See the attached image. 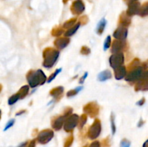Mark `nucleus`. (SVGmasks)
Listing matches in <instances>:
<instances>
[{"instance_id":"obj_1","label":"nucleus","mask_w":148,"mask_h":147,"mask_svg":"<svg viewBox=\"0 0 148 147\" xmlns=\"http://www.w3.org/2000/svg\"><path fill=\"white\" fill-rule=\"evenodd\" d=\"M27 79L30 86L31 87H36L45 83L46 80V76L41 70H37L36 71H33L29 72Z\"/></svg>"},{"instance_id":"obj_2","label":"nucleus","mask_w":148,"mask_h":147,"mask_svg":"<svg viewBox=\"0 0 148 147\" xmlns=\"http://www.w3.org/2000/svg\"><path fill=\"white\" fill-rule=\"evenodd\" d=\"M59 56V52L53 48H46L43 52V66L51 68L54 65Z\"/></svg>"},{"instance_id":"obj_3","label":"nucleus","mask_w":148,"mask_h":147,"mask_svg":"<svg viewBox=\"0 0 148 147\" xmlns=\"http://www.w3.org/2000/svg\"><path fill=\"white\" fill-rule=\"evenodd\" d=\"M124 54L121 53H116L113 55V56H111V58H110V65H111L113 69H115L116 68L121 66L124 63Z\"/></svg>"},{"instance_id":"obj_4","label":"nucleus","mask_w":148,"mask_h":147,"mask_svg":"<svg viewBox=\"0 0 148 147\" xmlns=\"http://www.w3.org/2000/svg\"><path fill=\"white\" fill-rule=\"evenodd\" d=\"M79 121V116L77 115H72L69 117L68 119H66L64 124V130L66 131H71L75 128L78 124Z\"/></svg>"},{"instance_id":"obj_5","label":"nucleus","mask_w":148,"mask_h":147,"mask_svg":"<svg viewBox=\"0 0 148 147\" xmlns=\"http://www.w3.org/2000/svg\"><path fill=\"white\" fill-rule=\"evenodd\" d=\"M101 122L99 120H95L94 122V123L92 124V126L90 128L89 130V138L90 139H95L96 138L98 135L101 133Z\"/></svg>"},{"instance_id":"obj_6","label":"nucleus","mask_w":148,"mask_h":147,"mask_svg":"<svg viewBox=\"0 0 148 147\" xmlns=\"http://www.w3.org/2000/svg\"><path fill=\"white\" fill-rule=\"evenodd\" d=\"M53 136V131L51 130H45V131H41L40 133L38 134V141L40 144H47L49 141L51 140V138Z\"/></svg>"},{"instance_id":"obj_7","label":"nucleus","mask_w":148,"mask_h":147,"mask_svg":"<svg viewBox=\"0 0 148 147\" xmlns=\"http://www.w3.org/2000/svg\"><path fill=\"white\" fill-rule=\"evenodd\" d=\"M143 69L142 67H137L132 71L127 76H125V79L127 81H135L139 79L143 74Z\"/></svg>"},{"instance_id":"obj_8","label":"nucleus","mask_w":148,"mask_h":147,"mask_svg":"<svg viewBox=\"0 0 148 147\" xmlns=\"http://www.w3.org/2000/svg\"><path fill=\"white\" fill-rule=\"evenodd\" d=\"M127 36V29L125 27H118V29L114 33V37L119 40H125Z\"/></svg>"},{"instance_id":"obj_9","label":"nucleus","mask_w":148,"mask_h":147,"mask_svg":"<svg viewBox=\"0 0 148 147\" xmlns=\"http://www.w3.org/2000/svg\"><path fill=\"white\" fill-rule=\"evenodd\" d=\"M98 108L95 104H88L85 108H84V111L88 112L92 117L95 116L98 113Z\"/></svg>"},{"instance_id":"obj_10","label":"nucleus","mask_w":148,"mask_h":147,"mask_svg":"<svg viewBox=\"0 0 148 147\" xmlns=\"http://www.w3.org/2000/svg\"><path fill=\"white\" fill-rule=\"evenodd\" d=\"M114 70H115V77L116 79L119 80V79H121L122 78L125 77L126 76L125 67L120 66H119V67L116 68Z\"/></svg>"},{"instance_id":"obj_11","label":"nucleus","mask_w":148,"mask_h":147,"mask_svg":"<svg viewBox=\"0 0 148 147\" xmlns=\"http://www.w3.org/2000/svg\"><path fill=\"white\" fill-rule=\"evenodd\" d=\"M111 76H112V74H111V71L109 70H105L101 72L98 75V80L100 82H105V81L111 79Z\"/></svg>"},{"instance_id":"obj_12","label":"nucleus","mask_w":148,"mask_h":147,"mask_svg":"<svg viewBox=\"0 0 148 147\" xmlns=\"http://www.w3.org/2000/svg\"><path fill=\"white\" fill-rule=\"evenodd\" d=\"M106 23H107V21L106 20L105 18H103L100 20V22H98V25H97L96 27V30H95V31H96V33H98V35L102 34L103 30H105Z\"/></svg>"},{"instance_id":"obj_13","label":"nucleus","mask_w":148,"mask_h":147,"mask_svg":"<svg viewBox=\"0 0 148 147\" xmlns=\"http://www.w3.org/2000/svg\"><path fill=\"white\" fill-rule=\"evenodd\" d=\"M69 40L66 38H59L55 41V46H57L59 49H63L64 48L66 47L69 43Z\"/></svg>"},{"instance_id":"obj_14","label":"nucleus","mask_w":148,"mask_h":147,"mask_svg":"<svg viewBox=\"0 0 148 147\" xmlns=\"http://www.w3.org/2000/svg\"><path fill=\"white\" fill-rule=\"evenodd\" d=\"M64 122V117H59L57 119L55 120V122H53V128H54L55 130H59L61 129V128L63 125Z\"/></svg>"},{"instance_id":"obj_15","label":"nucleus","mask_w":148,"mask_h":147,"mask_svg":"<svg viewBox=\"0 0 148 147\" xmlns=\"http://www.w3.org/2000/svg\"><path fill=\"white\" fill-rule=\"evenodd\" d=\"M122 48V43L120 41H116L114 42V44H113V48H112V51L114 53H119L120 50Z\"/></svg>"},{"instance_id":"obj_16","label":"nucleus","mask_w":148,"mask_h":147,"mask_svg":"<svg viewBox=\"0 0 148 147\" xmlns=\"http://www.w3.org/2000/svg\"><path fill=\"white\" fill-rule=\"evenodd\" d=\"M28 90H29V87L27 86V85L23 86V87L20 89V91H19L18 93H17L18 94L19 97H20V99L24 98L27 95V94L28 93Z\"/></svg>"},{"instance_id":"obj_17","label":"nucleus","mask_w":148,"mask_h":147,"mask_svg":"<svg viewBox=\"0 0 148 147\" xmlns=\"http://www.w3.org/2000/svg\"><path fill=\"white\" fill-rule=\"evenodd\" d=\"M63 93V87L62 86H59V87L56 88V89H53L51 92V95L52 96L55 97H59L61 95V94L62 95Z\"/></svg>"},{"instance_id":"obj_18","label":"nucleus","mask_w":148,"mask_h":147,"mask_svg":"<svg viewBox=\"0 0 148 147\" xmlns=\"http://www.w3.org/2000/svg\"><path fill=\"white\" fill-rule=\"evenodd\" d=\"M79 25H80L79 24H77L76 25L74 26V27H70V28L69 29V30H68V31L66 33L65 35L68 36V37H69V36H72V35H74L75 33H76L77 30L78 28L79 27Z\"/></svg>"},{"instance_id":"obj_19","label":"nucleus","mask_w":148,"mask_h":147,"mask_svg":"<svg viewBox=\"0 0 148 147\" xmlns=\"http://www.w3.org/2000/svg\"><path fill=\"white\" fill-rule=\"evenodd\" d=\"M83 89V86H78V87L75 88V89H73V90H70L69 92L67 93V96L68 97H72V96H75V95H76L77 94L79 93V92H80L82 89Z\"/></svg>"},{"instance_id":"obj_20","label":"nucleus","mask_w":148,"mask_h":147,"mask_svg":"<svg viewBox=\"0 0 148 147\" xmlns=\"http://www.w3.org/2000/svg\"><path fill=\"white\" fill-rule=\"evenodd\" d=\"M18 99H20V97H19V95H18V94H16V95H12V96L10 98V99H9V100H8V104L9 105H13V104H14L16 102H17V100H18Z\"/></svg>"},{"instance_id":"obj_21","label":"nucleus","mask_w":148,"mask_h":147,"mask_svg":"<svg viewBox=\"0 0 148 147\" xmlns=\"http://www.w3.org/2000/svg\"><path fill=\"white\" fill-rule=\"evenodd\" d=\"M111 36L108 35V37L106 38L105 42H104V45H103V49L104 50H106L107 49L109 48L110 46H111Z\"/></svg>"},{"instance_id":"obj_22","label":"nucleus","mask_w":148,"mask_h":147,"mask_svg":"<svg viewBox=\"0 0 148 147\" xmlns=\"http://www.w3.org/2000/svg\"><path fill=\"white\" fill-rule=\"evenodd\" d=\"M87 121V117L86 115H82L81 116L80 118H79V121H78V123H79V125L80 128H82L83 125H85V123Z\"/></svg>"},{"instance_id":"obj_23","label":"nucleus","mask_w":148,"mask_h":147,"mask_svg":"<svg viewBox=\"0 0 148 147\" xmlns=\"http://www.w3.org/2000/svg\"><path fill=\"white\" fill-rule=\"evenodd\" d=\"M111 131H112V134L113 135H114L116 133V125H115V121H114V116L113 114L111 116Z\"/></svg>"},{"instance_id":"obj_24","label":"nucleus","mask_w":148,"mask_h":147,"mask_svg":"<svg viewBox=\"0 0 148 147\" xmlns=\"http://www.w3.org/2000/svg\"><path fill=\"white\" fill-rule=\"evenodd\" d=\"M62 69H57V70H56V71H55L54 73H53V74H52L51 76H50V77H49V80H48V82H49H49H51V81H53V79H55V77H56V76H57V75L59 74L60 73L61 71H62Z\"/></svg>"},{"instance_id":"obj_25","label":"nucleus","mask_w":148,"mask_h":147,"mask_svg":"<svg viewBox=\"0 0 148 147\" xmlns=\"http://www.w3.org/2000/svg\"><path fill=\"white\" fill-rule=\"evenodd\" d=\"M14 122H15V120H14V119H11V120H9L8 122H7V125H6L5 128H4V131H7V130H8L9 128H11V127L13 125H14Z\"/></svg>"},{"instance_id":"obj_26","label":"nucleus","mask_w":148,"mask_h":147,"mask_svg":"<svg viewBox=\"0 0 148 147\" xmlns=\"http://www.w3.org/2000/svg\"><path fill=\"white\" fill-rule=\"evenodd\" d=\"M130 145L131 143L126 139H124L121 142V147H130Z\"/></svg>"},{"instance_id":"obj_27","label":"nucleus","mask_w":148,"mask_h":147,"mask_svg":"<svg viewBox=\"0 0 148 147\" xmlns=\"http://www.w3.org/2000/svg\"><path fill=\"white\" fill-rule=\"evenodd\" d=\"M87 76H88V72H85V74L82 76V77L80 78V80H79V84H82L84 83V82H85V79L87 78Z\"/></svg>"},{"instance_id":"obj_28","label":"nucleus","mask_w":148,"mask_h":147,"mask_svg":"<svg viewBox=\"0 0 148 147\" xmlns=\"http://www.w3.org/2000/svg\"><path fill=\"white\" fill-rule=\"evenodd\" d=\"M90 147H101V146H100V144L98 141H95V142L92 143V144L90 146Z\"/></svg>"},{"instance_id":"obj_29","label":"nucleus","mask_w":148,"mask_h":147,"mask_svg":"<svg viewBox=\"0 0 148 147\" xmlns=\"http://www.w3.org/2000/svg\"><path fill=\"white\" fill-rule=\"evenodd\" d=\"M28 147H35V141H31V143H30V145L28 146Z\"/></svg>"},{"instance_id":"obj_30","label":"nucleus","mask_w":148,"mask_h":147,"mask_svg":"<svg viewBox=\"0 0 148 147\" xmlns=\"http://www.w3.org/2000/svg\"><path fill=\"white\" fill-rule=\"evenodd\" d=\"M0 115H1V111H0Z\"/></svg>"}]
</instances>
